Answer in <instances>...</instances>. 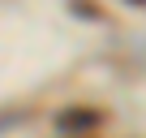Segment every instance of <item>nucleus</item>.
Masks as SVG:
<instances>
[{"label": "nucleus", "mask_w": 146, "mask_h": 138, "mask_svg": "<svg viewBox=\"0 0 146 138\" xmlns=\"http://www.w3.org/2000/svg\"><path fill=\"white\" fill-rule=\"evenodd\" d=\"M56 125H60L64 134H86V129H99V125H103V112H99V108H64V112L56 117Z\"/></svg>", "instance_id": "1"}, {"label": "nucleus", "mask_w": 146, "mask_h": 138, "mask_svg": "<svg viewBox=\"0 0 146 138\" xmlns=\"http://www.w3.org/2000/svg\"><path fill=\"white\" fill-rule=\"evenodd\" d=\"M17 121H22V117H17V112H5V117H0V134H5V129H13V125H17Z\"/></svg>", "instance_id": "2"}, {"label": "nucleus", "mask_w": 146, "mask_h": 138, "mask_svg": "<svg viewBox=\"0 0 146 138\" xmlns=\"http://www.w3.org/2000/svg\"><path fill=\"white\" fill-rule=\"evenodd\" d=\"M137 5H146V0H137Z\"/></svg>", "instance_id": "3"}]
</instances>
